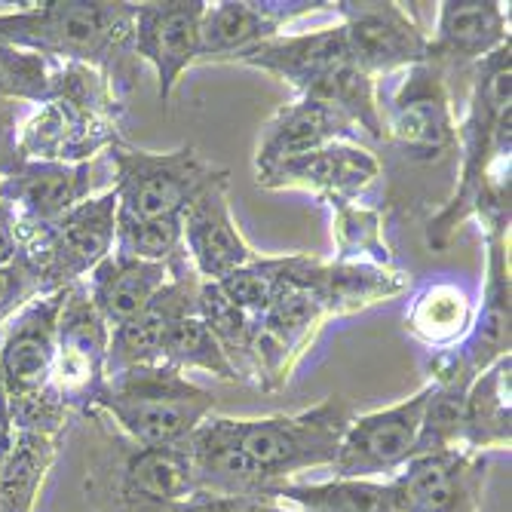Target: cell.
<instances>
[{
    "label": "cell",
    "mask_w": 512,
    "mask_h": 512,
    "mask_svg": "<svg viewBox=\"0 0 512 512\" xmlns=\"http://www.w3.org/2000/svg\"><path fill=\"white\" fill-rule=\"evenodd\" d=\"M135 4L108 0H43L0 13V46H19L43 56L71 59L108 77L114 96H126L142 62L132 50Z\"/></svg>",
    "instance_id": "1"
},
{
    "label": "cell",
    "mask_w": 512,
    "mask_h": 512,
    "mask_svg": "<svg viewBox=\"0 0 512 512\" xmlns=\"http://www.w3.org/2000/svg\"><path fill=\"white\" fill-rule=\"evenodd\" d=\"M460 172L448 203L427 221V246L448 249L460 224L473 218L497 184L509 181L512 151V40L476 65L467 117L457 126Z\"/></svg>",
    "instance_id": "2"
},
{
    "label": "cell",
    "mask_w": 512,
    "mask_h": 512,
    "mask_svg": "<svg viewBox=\"0 0 512 512\" xmlns=\"http://www.w3.org/2000/svg\"><path fill=\"white\" fill-rule=\"evenodd\" d=\"M108 414L142 448H184L215 411V396L160 362L105 378L92 414Z\"/></svg>",
    "instance_id": "3"
},
{
    "label": "cell",
    "mask_w": 512,
    "mask_h": 512,
    "mask_svg": "<svg viewBox=\"0 0 512 512\" xmlns=\"http://www.w3.org/2000/svg\"><path fill=\"white\" fill-rule=\"evenodd\" d=\"M353 408L332 396L298 414L270 417H218L221 430L234 439L264 473L279 482H292L301 473L332 467L341 439L353 421Z\"/></svg>",
    "instance_id": "4"
},
{
    "label": "cell",
    "mask_w": 512,
    "mask_h": 512,
    "mask_svg": "<svg viewBox=\"0 0 512 512\" xmlns=\"http://www.w3.org/2000/svg\"><path fill=\"white\" fill-rule=\"evenodd\" d=\"M114 166V194L120 221H145L172 212H184L203 184L215 175V166L200 157L194 145L169 154H154L129 145L126 138L105 154Z\"/></svg>",
    "instance_id": "5"
},
{
    "label": "cell",
    "mask_w": 512,
    "mask_h": 512,
    "mask_svg": "<svg viewBox=\"0 0 512 512\" xmlns=\"http://www.w3.org/2000/svg\"><path fill=\"white\" fill-rule=\"evenodd\" d=\"M89 491L105 512H172L194 494L191 460L184 448L108 445L92 463Z\"/></svg>",
    "instance_id": "6"
},
{
    "label": "cell",
    "mask_w": 512,
    "mask_h": 512,
    "mask_svg": "<svg viewBox=\"0 0 512 512\" xmlns=\"http://www.w3.org/2000/svg\"><path fill=\"white\" fill-rule=\"evenodd\" d=\"M114 240H117V194L108 188L105 194L89 197L86 203L71 209L53 227L46 230L22 227V255L40 273L43 295H53L74 283H83L114 252Z\"/></svg>",
    "instance_id": "7"
},
{
    "label": "cell",
    "mask_w": 512,
    "mask_h": 512,
    "mask_svg": "<svg viewBox=\"0 0 512 512\" xmlns=\"http://www.w3.org/2000/svg\"><path fill=\"white\" fill-rule=\"evenodd\" d=\"M111 325L89 301L86 283H74L62 295L56 319L53 390L71 414L89 417L108 378Z\"/></svg>",
    "instance_id": "8"
},
{
    "label": "cell",
    "mask_w": 512,
    "mask_h": 512,
    "mask_svg": "<svg viewBox=\"0 0 512 512\" xmlns=\"http://www.w3.org/2000/svg\"><path fill=\"white\" fill-rule=\"evenodd\" d=\"M427 399H430V384L393 408L353 417L341 439L338 457L329 467L335 479L381 482V476H387L390 482L417 451Z\"/></svg>",
    "instance_id": "9"
},
{
    "label": "cell",
    "mask_w": 512,
    "mask_h": 512,
    "mask_svg": "<svg viewBox=\"0 0 512 512\" xmlns=\"http://www.w3.org/2000/svg\"><path fill=\"white\" fill-rule=\"evenodd\" d=\"M384 129L414 163H436L457 148V120L439 65L421 62L405 71L393 92Z\"/></svg>",
    "instance_id": "10"
},
{
    "label": "cell",
    "mask_w": 512,
    "mask_h": 512,
    "mask_svg": "<svg viewBox=\"0 0 512 512\" xmlns=\"http://www.w3.org/2000/svg\"><path fill=\"white\" fill-rule=\"evenodd\" d=\"M341 16L350 59L368 74L381 77L399 68H414L427 62L430 37L417 25L402 4L393 0H341L332 4Z\"/></svg>",
    "instance_id": "11"
},
{
    "label": "cell",
    "mask_w": 512,
    "mask_h": 512,
    "mask_svg": "<svg viewBox=\"0 0 512 512\" xmlns=\"http://www.w3.org/2000/svg\"><path fill=\"white\" fill-rule=\"evenodd\" d=\"M56 99L86 102L120 117L126 111L102 71L19 46H0V105L31 102L40 108Z\"/></svg>",
    "instance_id": "12"
},
{
    "label": "cell",
    "mask_w": 512,
    "mask_h": 512,
    "mask_svg": "<svg viewBox=\"0 0 512 512\" xmlns=\"http://www.w3.org/2000/svg\"><path fill=\"white\" fill-rule=\"evenodd\" d=\"M120 114L74 99L40 105L19 126V157L43 163H89L123 142Z\"/></svg>",
    "instance_id": "13"
},
{
    "label": "cell",
    "mask_w": 512,
    "mask_h": 512,
    "mask_svg": "<svg viewBox=\"0 0 512 512\" xmlns=\"http://www.w3.org/2000/svg\"><path fill=\"white\" fill-rule=\"evenodd\" d=\"M488 454L451 448L417 454L387 482L399 512H479Z\"/></svg>",
    "instance_id": "14"
},
{
    "label": "cell",
    "mask_w": 512,
    "mask_h": 512,
    "mask_svg": "<svg viewBox=\"0 0 512 512\" xmlns=\"http://www.w3.org/2000/svg\"><path fill=\"white\" fill-rule=\"evenodd\" d=\"M62 292L40 295L0 329V381L10 405L31 402L53 390L56 319Z\"/></svg>",
    "instance_id": "15"
},
{
    "label": "cell",
    "mask_w": 512,
    "mask_h": 512,
    "mask_svg": "<svg viewBox=\"0 0 512 512\" xmlns=\"http://www.w3.org/2000/svg\"><path fill=\"white\" fill-rule=\"evenodd\" d=\"M230 175L215 169L200 194L181 212L184 255L194 264L203 283H221L224 276L246 267L258 252L243 240L240 227L230 212Z\"/></svg>",
    "instance_id": "16"
},
{
    "label": "cell",
    "mask_w": 512,
    "mask_h": 512,
    "mask_svg": "<svg viewBox=\"0 0 512 512\" xmlns=\"http://www.w3.org/2000/svg\"><path fill=\"white\" fill-rule=\"evenodd\" d=\"M203 0H163V4H135L132 50L138 62L157 71V96L166 105L194 62H200V25Z\"/></svg>",
    "instance_id": "17"
},
{
    "label": "cell",
    "mask_w": 512,
    "mask_h": 512,
    "mask_svg": "<svg viewBox=\"0 0 512 512\" xmlns=\"http://www.w3.org/2000/svg\"><path fill=\"white\" fill-rule=\"evenodd\" d=\"M267 191H310L332 206L356 203L381 178V160L359 142H335L255 175Z\"/></svg>",
    "instance_id": "18"
},
{
    "label": "cell",
    "mask_w": 512,
    "mask_h": 512,
    "mask_svg": "<svg viewBox=\"0 0 512 512\" xmlns=\"http://www.w3.org/2000/svg\"><path fill=\"white\" fill-rule=\"evenodd\" d=\"M96 197V160L89 163H43L22 160L4 181L0 200L13 203L25 230H46L71 209Z\"/></svg>",
    "instance_id": "19"
},
{
    "label": "cell",
    "mask_w": 512,
    "mask_h": 512,
    "mask_svg": "<svg viewBox=\"0 0 512 512\" xmlns=\"http://www.w3.org/2000/svg\"><path fill=\"white\" fill-rule=\"evenodd\" d=\"M200 286H203V279L188 261V255L172 261V279L154 295V301L142 313H135L129 322L111 329L108 378L135 365H154L166 332L178 319L197 313Z\"/></svg>",
    "instance_id": "20"
},
{
    "label": "cell",
    "mask_w": 512,
    "mask_h": 512,
    "mask_svg": "<svg viewBox=\"0 0 512 512\" xmlns=\"http://www.w3.org/2000/svg\"><path fill=\"white\" fill-rule=\"evenodd\" d=\"M485 224V246H488V273H485V292L482 304L476 307V319L470 335L454 353L463 359L473 375H482L488 365L500 356H509L512 338V286H509V215L482 218Z\"/></svg>",
    "instance_id": "21"
},
{
    "label": "cell",
    "mask_w": 512,
    "mask_h": 512,
    "mask_svg": "<svg viewBox=\"0 0 512 512\" xmlns=\"http://www.w3.org/2000/svg\"><path fill=\"white\" fill-rule=\"evenodd\" d=\"M329 4L316 0H224L206 4L200 25V59L203 62H230L252 46L283 34L289 22Z\"/></svg>",
    "instance_id": "22"
},
{
    "label": "cell",
    "mask_w": 512,
    "mask_h": 512,
    "mask_svg": "<svg viewBox=\"0 0 512 512\" xmlns=\"http://www.w3.org/2000/svg\"><path fill=\"white\" fill-rule=\"evenodd\" d=\"M191 460L194 494L212 497H255V500H276L279 479L264 473L258 463L221 430V421L212 414L203 427L184 445Z\"/></svg>",
    "instance_id": "23"
},
{
    "label": "cell",
    "mask_w": 512,
    "mask_h": 512,
    "mask_svg": "<svg viewBox=\"0 0 512 512\" xmlns=\"http://www.w3.org/2000/svg\"><path fill=\"white\" fill-rule=\"evenodd\" d=\"M350 59L347 37L341 25L304 31V34H279L264 40L252 50L234 56L230 62H243L249 68L267 71L295 86L301 96H313V89L329 77L341 62Z\"/></svg>",
    "instance_id": "24"
},
{
    "label": "cell",
    "mask_w": 512,
    "mask_h": 512,
    "mask_svg": "<svg viewBox=\"0 0 512 512\" xmlns=\"http://www.w3.org/2000/svg\"><path fill=\"white\" fill-rule=\"evenodd\" d=\"M356 138L359 132L344 114H338L332 105H325L319 99L301 96L279 108L264 126L255 154V175L286 160L322 151L325 145L356 142Z\"/></svg>",
    "instance_id": "25"
},
{
    "label": "cell",
    "mask_w": 512,
    "mask_h": 512,
    "mask_svg": "<svg viewBox=\"0 0 512 512\" xmlns=\"http://www.w3.org/2000/svg\"><path fill=\"white\" fill-rule=\"evenodd\" d=\"M503 43H509V19L503 4L497 0H445L439 4L427 62L439 65L442 71L445 65H479Z\"/></svg>",
    "instance_id": "26"
},
{
    "label": "cell",
    "mask_w": 512,
    "mask_h": 512,
    "mask_svg": "<svg viewBox=\"0 0 512 512\" xmlns=\"http://www.w3.org/2000/svg\"><path fill=\"white\" fill-rule=\"evenodd\" d=\"M169 279H172V264H151L111 252L83 283L89 301L96 304L102 319L111 329H117V325L129 322L135 313H142Z\"/></svg>",
    "instance_id": "27"
},
{
    "label": "cell",
    "mask_w": 512,
    "mask_h": 512,
    "mask_svg": "<svg viewBox=\"0 0 512 512\" xmlns=\"http://www.w3.org/2000/svg\"><path fill=\"white\" fill-rule=\"evenodd\" d=\"M310 279H313V289L319 292L332 319L368 310V307L390 301L408 289L405 273H399L396 267L322 261V258H316Z\"/></svg>",
    "instance_id": "28"
},
{
    "label": "cell",
    "mask_w": 512,
    "mask_h": 512,
    "mask_svg": "<svg viewBox=\"0 0 512 512\" xmlns=\"http://www.w3.org/2000/svg\"><path fill=\"white\" fill-rule=\"evenodd\" d=\"M509 384H512V356H500L482 375H476V381L467 390V402H463L460 448L476 454L509 451L512 442Z\"/></svg>",
    "instance_id": "29"
},
{
    "label": "cell",
    "mask_w": 512,
    "mask_h": 512,
    "mask_svg": "<svg viewBox=\"0 0 512 512\" xmlns=\"http://www.w3.org/2000/svg\"><path fill=\"white\" fill-rule=\"evenodd\" d=\"M476 319V304L470 301L467 289L457 283H433L414 295L405 329L433 350H454L470 335Z\"/></svg>",
    "instance_id": "30"
},
{
    "label": "cell",
    "mask_w": 512,
    "mask_h": 512,
    "mask_svg": "<svg viewBox=\"0 0 512 512\" xmlns=\"http://www.w3.org/2000/svg\"><path fill=\"white\" fill-rule=\"evenodd\" d=\"M62 439L65 436L16 430L13 448L0 467V512H34Z\"/></svg>",
    "instance_id": "31"
},
{
    "label": "cell",
    "mask_w": 512,
    "mask_h": 512,
    "mask_svg": "<svg viewBox=\"0 0 512 512\" xmlns=\"http://www.w3.org/2000/svg\"><path fill=\"white\" fill-rule=\"evenodd\" d=\"M276 500L298 512H399L390 485L371 479L283 482Z\"/></svg>",
    "instance_id": "32"
},
{
    "label": "cell",
    "mask_w": 512,
    "mask_h": 512,
    "mask_svg": "<svg viewBox=\"0 0 512 512\" xmlns=\"http://www.w3.org/2000/svg\"><path fill=\"white\" fill-rule=\"evenodd\" d=\"M197 316L209 325V332L221 344L224 356L240 375V384H255V335H258V319L243 313L234 301L218 289V283H203L197 298Z\"/></svg>",
    "instance_id": "33"
},
{
    "label": "cell",
    "mask_w": 512,
    "mask_h": 512,
    "mask_svg": "<svg viewBox=\"0 0 512 512\" xmlns=\"http://www.w3.org/2000/svg\"><path fill=\"white\" fill-rule=\"evenodd\" d=\"M160 365L175 368V371H206V375L224 381V384H240V375L230 365V359L224 356L221 344L215 341V335L209 332V325L194 313L178 319L172 329L166 332L163 344H160Z\"/></svg>",
    "instance_id": "34"
},
{
    "label": "cell",
    "mask_w": 512,
    "mask_h": 512,
    "mask_svg": "<svg viewBox=\"0 0 512 512\" xmlns=\"http://www.w3.org/2000/svg\"><path fill=\"white\" fill-rule=\"evenodd\" d=\"M332 237L338 246L335 261L393 267V255H390V246L384 240V218L378 209L362 206V203L335 206Z\"/></svg>",
    "instance_id": "35"
},
{
    "label": "cell",
    "mask_w": 512,
    "mask_h": 512,
    "mask_svg": "<svg viewBox=\"0 0 512 512\" xmlns=\"http://www.w3.org/2000/svg\"><path fill=\"white\" fill-rule=\"evenodd\" d=\"M292 258H261L255 255L246 267L234 270L230 276H224L218 289L227 295V301H234L243 313H249L252 319H261L270 304L276 301V295L283 292L286 279L292 273Z\"/></svg>",
    "instance_id": "36"
},
{
    "label": "cell",
    "mask_w": 512,
    "mask_h": 512,
    "mask_svg": "<svg viewBox=\"0 0 512 512\" xmlns=\"http://www.w3.org/2000/svg\"><path fill=\"white\" fill-rule=\"evenodd\" d=\"M114 252L151 261V264H172L184 255V234H181V212L145 218V221H120L117 218V240Z\"/></svg>",
    "instance_id": "37"
},
{
    "label": "cell",
    "mask_w": 512,
    "mask_h": 512,
    "mask_svg": "<svg viewBox=\"0 0 512 512\" xmlns=\"http://www.w3.org/2000/svg\"><path fill=\"white\" fill-rule=\"evenodd\" d=\"M40 295H43L40 273L34 270V264L25 255L0 267V329Z\"/></svg>",
    "instance_id": "38"
},
{
    "label": "cell",
    "mask_w": 512,
    "mask_h": 512,
    "mask_svg": "<svg viewBox=\"0 0 512 512\" xmlns=\"http://www.w3.org/2000/svg\"><path fill=\"white\" fill-rule=\"evenodd\" d=\"M172 512H298L279 500H255V497H212L191 494L184 503L172 506Z\"/></svg>",
    "instance_id": "39"
},
{
    "label": "cell",
    "mask_w": 512,
    "mask_h": 512,
    "mask_svg": "<svg viewBox=\"0 0 512 512\" xmlns=\"http://www.w3.org/2000/svg\"><path fill=\"white\" fill-rule=\"evenodd\" d=\"M19 157V114L16 105H0V181H4L16 166Z\"/></svg>",
    "instance_id": "40"
},
{
    "label": "cell",
    "mask_w": 512,
    "mask_h": 512,
    "mask_svg": "<svg viewBox=\"0 0 512 512\" xmlns=\"http://www.w3.org/2000/svg\"><path fill=\"white\" fill-rule=\"evenodd\" d=\"M22 255V224L13 203L0 200V267Z\"/></svg>",
    "instance_id": "41"
},
{
    "label": "cell",
    "mask_w": 512,
    "mask_h": 512,
    "mask_svg": "<svg viewBox=\"0 0 512 512\" xmlns=\"http://www.w3.org/2000/svg\"><path fill=\"white\" fill-rule=\"evenodd\" d=\"M13 439H16V424L10 414V399H7L4 381H0V467H4V460L13 448Z\"/></svg>",
    "instance_id": "42"
}]
</instances>
